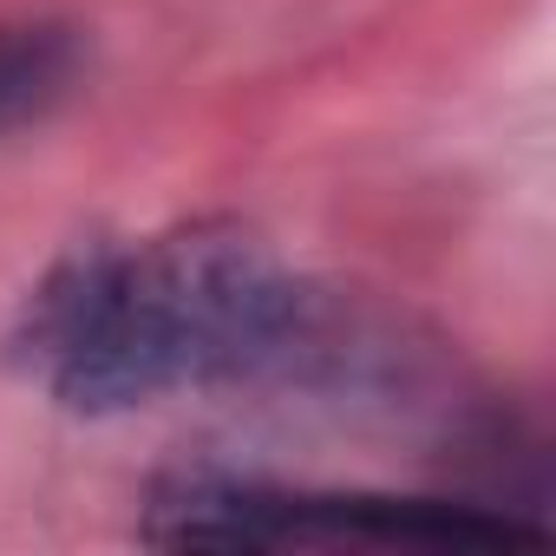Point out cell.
<instances>
[{
  "label": "cell",
  "mask_w": 556,
  "mask_h": 556,
  "mask_svg": "<svg viewBox=\"0 0 556 556\" xmlns=\"http://www.w3.org/2000/svg\"><path fill=\"white\" fill-rule=\"evenodd\" d=\"M308 282L242 223H184L138 249L86 242L21 302L8 354L66 413L112 419L177 387H268Z\"/></svg>",
  "instance_id": "obj_1"
},
{
  "label": "cell",
  "mask_w": 556,
  "mask_h": 556,
  "mask_svg": "<svg viewBox=\"0 0 556 556\" xmlns=\"http://www.w3.org/2000/svg\"><path fill=\"white\" fill-rule=\"evenodd\" d=\"M138 536L157 549H289L302 543V491L229 465H184L157 478Z\"/></svg>",
  "instance_id": "obj_2"
},
{
  "label": "cell",
  "mask_w": 556,
  "mask_h": 556,
  "mask_svg": "<svg viewBox=\"0 0 556 556\" xmlns=\"http://www.w3.org/2000/svg\"><path fill=\"white\" fill-rule=\"evenodd\" d=\"M86 66H92L86 27H73L60 14L0 21V138L53 118L86 86Z\"/></svg>",
  "instance_id": "obj_3"
}]
</instances>
